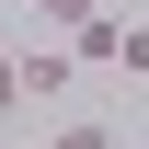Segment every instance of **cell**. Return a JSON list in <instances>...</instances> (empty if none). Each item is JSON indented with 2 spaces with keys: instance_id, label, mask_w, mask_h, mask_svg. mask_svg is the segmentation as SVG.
Instances as JSON below:
<instances>
[{
  "instance_id": "obj_1",
  "label": "cell",
  "mask_w": 149,
  "mask_h": 149,
  "mask_svg": "<svg viewBox=\"0 0 149 149\" xmlns=\"http://www.w3.org/2000/svg\"><path fill=\"white\" fill-rule=\"evenodd\" d=\"M12 80H23V103H57L80 80V57H69V35H46V46H12Z\"/></svg>"
},
{
  "instance_id": "obj_2",
  "label": "cell",
  "mask_w": 149,
  "mask_h": 149,
  "mask_svg": "<svg viewBox=\"0 0 149 149\" xmlns=\"http://www.w3.org/2000/svg\"><path fill=\"white\" fill-rule=\"evenodd\" d=\"M115 46H126V23L80 0V23H69V57H80V69H115Z\"/></svg>"
},
{
  "instance_id": "obj_3",
  "label": "cell",
  "mask_w": 149,
  "mask_h": 149,
  "mask_svg": "<svg viewBox=\"0 0 149 149\" xmlns=\"http://www.w3.org/2000/svg\"><path fill=\"white\" fill-rule=\"evenodd\" d=\"M46 149H126V138H115L103 115H69V126H46Z\"/></svg>"
},
{
  "instance_id": "obj_4",
  "label": "cell",
  "mask_w": 149,
  "mask_h": 149,
  "mask_svg": "<svg viewBox=\"0 0 149 149\" xmlns=\"http://www.w3.org/2000/svg\"><path fill=\"white\" fill-rule=\"evenodd\" d=\"M115 69H138V80H149V23H126V46H115Z\"/></svg>"
},
{
  "instance_id": "obj_5",
  "label": "cell",
  "mask_w": 149,
  "mask_h": 149,
  "mask_svg": "<svg viewBox=\"0 0 149 149\" xmlns=\"http://www.w3.org/2000/svg\"><path fill=\"white\" fill-rule=\"evenodd\" d=\"M0 69H12V35H0Z\"/></svg>"
}]
</instances>
